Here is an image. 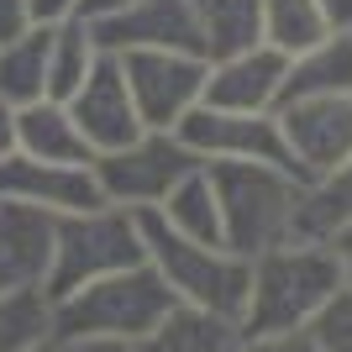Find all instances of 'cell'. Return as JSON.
<instances>
[{
  "mask_svg": "<svg viewBox=\"0 0 352 352\" xmlns=\"http://www.w3.org/2000/svg\"><path fill=\"white\" fill-rule=\"evenodd\" d=\"M342 284L347 279H342V263H337V252H331V242H305V236H294L284 248L258 252V258H252L242 331H248V337L305 331Z\"/></svg>",
  "mask_w": 352,
  "mask_h": 352,
  "instance_id": "1",
  "label": "cell"
},
{
  "mask_svg": "<svg viewBox=\"0 0 352 352\" xmlns=\"http://www.w3.org/2000/svg\"><path fill=\"white\" fill-rule=\"evenodd\" d=\"M221 200V242L236 258H258L268 248H284L300 236V206L305 179L274 163H206Z\"/></svg>",
  "mask_w": 352,
  "mask_h": 352,
  "instance_id": "2",
  "label": "cell"
},
{
  "mask_svg": "<svg viewBox=\"0 0 352 352\" xmlns=\"http://www.w3.org/2000/svg\"><path fill=\"white\" fill-rule=\"evenodd\" d=\"M174 289L153 263H132L121 274L85 284V289L53 300V337L58 342H142L153 326L174 310Z\"/></svg>",
  "mask_w": 352,
  "mask_h": 352,
  "instance_id": "3",
  "label": "cell"
},
{
  "mask_svg": "<svg viewBox=\"0 0 352 352\" xmlns=\"http://www.w3.org/2000/svg\"><path fill=\"white\" fill-rule=\"evenodd\" d=\"M137 226H142L147 263L163 274V284L174 289L179 305L210 310V316H226V321L242 326L248 284H252L248 258H236L232 248H210V242H195V236L174 232L158 210H137Z\"/></svg>",
  "mask_w": 352,
  "mask_h": 352,
  "instance_id": "4",
  "label": "cell"
},
{
  "mask_svg": "<svg viewBox=\"0 0 352 352\" xmlns=\"http://www.w3.org/2000/svg\"><path fill=\"white\" fill-rule=\"evenodd\" d=\"M142 226L137 210L121 206H95L74 210V216H53V263H47V300L85 289V284L121 274V268L142 263Z\"/></svg>",
  "mask_w": 352,
  "mask_h": 352,
  "instance_id": "5",
  "label": "cell"
},
{
  "mask_svg": "<svg viewBox=\"0 0 352 352\" xmlns=\"http://www.w3.org/2000/svg\"><path fill=\"white\" fill-rule=\"evenodd\" d=\"M200 158H195L179 132H137L126 147H111V153H95L89 174L100 184L105 206L121 210H158L163 195L174 190L184 174H195Z\"/></svg>",
  "mask_w": 352,
  "mask_h": 352,
  "instance_id": "6",
  "label": "cell"
},
{
  "mask_svg": "<svg viewBox=\"0 0 352 352\" xmlns=\"http://www.w3.org/2000/svg\"><path fill=\"white\" fill-rule=\"evenodd\" d=\"M121 74L137 100V116L153 132H179V121L206 100L210 58L200 53H168V47H137L121 53Z\"/></svg>",
  "mask_w": 352,
  "mask_h": 352,
  "instance_id": "7",
  "label": "cell"
},
{
  "mask_svg": "<svg viewBox=\"0 0 352 352\" xmlns=\"http://www.w3.org/2000/svg\"><path fill=\"white\" fill-rule=\"evenodd\" d=\"M179 137H184V147L200 163H274V168H289L294 174L279 111H216V105H195L190 116L179 121Z\"/></svg>",
  "mask_w": 352,
  "mask_h": 352,
  "instance_id": "8",
  "label": "cell"
},
{
  "mask_svg": "<svg viewBox=\"0 0 352 352\" xmlns=\"http://www.w3.org/2000/svg\"><path fill=\"white\" fill-rule=\"evenodd\" d=\"M279 126L289 142L294 174L321 179L352 158V95H316V100L279 105Z\"/></svg>",
  "mask_w": 352,
  "mask_h": 352,
  "instance_id": "9",
  "label": "cell"
},
{
  "mask_svg": "<svg viewBox=\"0 0 352 352\" xmlns=\"http://www.w3.org/2000/svg\"><path fill=\"white\" fill-rule=\"evenodd\" d=\"M89 32H95L100 53H111V58L137 53V47H168V53H200L206 58V37H200L190 0H137L116 16L89 21Z\"/></svg>",
  "mask_w": 352,
  "mask_h": 352,
  "instance_id": "10",
  "label": "cell"
},
{
  "mask_svg": "<svg viewBox=\"0 0 352 352\" xmlns=\"http://www.w3.org/2000/svg\"><path fill=\"white\" fill-rule=\"evenodd\" d=\"M0 200L6 206H32L47 216H74V210L105 206L100 184L89 168H69V163H37L27 153L0 158Z\"/></svg>",
  "mask_w": 352,
  "mask_h": 352,
  "instance_id": "11",
  "label": "cell"
},
{
  "mask_svg": "<svg viewBox=\"0 0 352 352\" xmlns=\"http://www.w3.org/2000/svg\"><path fill=\"white\" fill-rule=\"evenodd\" d=\"M63 105H69V116L79 121V132H85V142L95 147V153L126 147L137 132H147L142 116H137L132 89H126L121 58H111V53L95 63V74H89L85 85L74 89V100H63Z\"/></svg>",
  "mask_w": 352,
  "mask_h": 352,
  "instance_id": "12",
  "label": "cell"
},
{
  "mask_svg": "<svg viewBox=\"0 0 352 352\" xmlns=\"http://www.w3.org/2000/svg\"><path fill=\"white\" fill-rule=\"evenodd\" d=\"M284 74H289V58L274 53L268 43L226 53V58H210L206 100L200 105H216V111H279Z\"/></svg>",
  "mask_w": 352,
  "mask_h": 352,
  "instance_id": "13",
  "label": "cell"
},
{
  "mask_svg": "<svg viewBox=\"0 0 352 352\" xmlns=\"http://www.w3.org/2000/svg\"><path fill=\"white\" fill-rule=\"evenodd\" d=\"M47 263H53V216L0 200V294L43 289Z\"/></svg>",
  "mask_w": 352,
  "mask_h": 352,
  "instance_id": "14",
  "label": "cell"
},
{
  "mask_svg": "<svg viewBox=\"0 0 352 352\" xmlns=\"http://www.w3.org/2000/svg\"><path fill=\"white\" fill-rule=\"evenodd\" d=\"M16 153H27L37 163H69V168L95 163V147L85 142L79 121L69 116L63 100H32L16 111Z\"/></svg>",
  "mask_w": 352,
  "mask_h": 352,
  "instance_id": "15",
  "label": "cell"
},
{
  "mask_svg": "<svg viewBox=\"0 0 352 352\" xmlns=\"http://www.w3.org/2000/svg\"><path fill=\"white\" fill-rule=\"evenodd\" d=\"M47 53H53V21H32L21 37L0 43V100L11 111L47 100Z\"/></svg>",
  "mask_w": 352,
  "mask_h": 352,
  "instance_id": "16",
  "label": "cell"
},
{
  "mask_svg": "<svg viewBox=\"0 0 352 352\" xmlns=\"http://www.w3.org/2000/svg\"><path fill=\"white\" fill-rule=\"evenodd\" d=\"M236 337H242V326L226 321V316L174 305L142 342H132V352H232Z\"/></svg>",
  "mask_w": 352,
  "mask_h": 352,
  "instance_id": "17",
  "label": "cell"
},
{
  "mask_svg": "<svg viewBox=\"0 0 352 352\" xmlns=\"http://www.w3.org/2000/svg\"><path fill=\"white\" fill-rule=\"evenodd\" d=\"M316 95H352V32H331L326 43H316L310 53L289 58L284 74V100H316Z\"/></svg>",
  "mask_w": 352,
  "mask_h": 352,
  "instance_id": "18",
  "label": "cell"
},
{
  "mask_svg": "<svg viewBox=\"0 0 352 352\" xmlns=\"http://www.w3.org/2000/svg\"><path fill=\"white\" fill-rule=\"evenodd\" d=\"M190 11L206 37V58H226L263 43V0H190Z\"/></svg>",
  "mask_w": 352,
  "mask_h": 352,
  "instance_id": "19",
  "label": "cell"
},
{
  "mask_svg": "<svg viewBox=\"0 0 352 352\" xmlns=\"http://www.w3.org/2000/svg\"><path fill=\"white\" fill-rule=\"evenodd\" d=\"M158 216L174 226V232L195 236V242H210V248H226L221 242V200H216V184H210V168L200 163L195 174H184L174 190L163 195Z\"/></svg>",
  "mask_w": 352,
  "mask_h": 352,
  "instance_id": "20",
  "label": "cell"
},
{
  "mask_svg": "<svg viewBox=\"0 0 352 352\" xmlns=\"http://www.w3.org/2000/svg\"><path fill=\"white\" fill-rule=\"evenodd\" d=\"M100 43L89 32L85 16H69V21H53V53H47V100H74V89L85 85L95 63H100Z\"/></svg>",
  "mask_w": 352,
  "mask_h": 352,
  "instance_id": "21",
  "label": "cell"
},
{
  "mask_svg": "<svg viewBox=\"0 0 352 352\" xmlns=\"http://www.w3.org/2000/svg\"><path fill=\"white\" fill-rule=\"evenodd\" d=\"M347 226H352V158L331 174L310 179L305 206H300V236L305 242H331Z\"/></svg>",
  "mask_w": 352,
  "mask_h": 352,
  "instance_id": "22",
  "label": "cell"
},
{
  "mask_svg": "<svg viewBox=\"0 0 352 352\" xmlns=\"http://www.w3.org/2000/svg\"><path fill=\"white\" fill-rule=\"evenodd\" d=\"M331 37V21L316 0H263V43L284 58H300Z\"/></svg>",
  "mask_w": 352,
  "mask_h": 352,
  "instance_id": "23",
  "label": "cell"
},
{
  "mask_svg": "<svg viewBox=\"0 0 352 352\" xmlns=\"http://www.w3.org/2000/svg\"><path fill=\"white\" fill-rule=\"evenodd\" d=\"M53 337V300L47 289H6L0 294V352H32Z\"/></svg>",
  "mask_w": 352,
  "mask_h": 352,
  "instance_id": "24",
  "label": "cell"
},
{
  "mask_svg": "<svg viewBox=\"0 0 352 352\" xmlns=\"http://www.w3.org/2000/svg\"><path fill=\"white\" fill-rule=\"evenodd\" d=\"M305 337L316 342V352H352V284H342L326 300L321 316L305 326Z\"/></svg>",
  "mask_w": 352,
  "mask_h": 352,
  "instance_id": "25",
  "label": "cell"
},
{
  "mask_svg": "<svg viewBox=\"0 0 352 352\" xmlns=\"http://www.w3.org/2000/svg\"><path fill=\"white\" fill-rule=\"evenodd\" d=\"M232 352H316V342L305 337V331H279V337H236Z\"/></svg>",
  "mask_w": 352,
  "mask_h": 352,
  "instance_id": "26",
  "label": "cell"
},
{
  "mask_svg": "<svg viewBox=\"0 0 352 352\" xmlns=\"http://www.w3.org/2000/svg\"><path fill=\"white\" fill-rule=\"evenodd\" d=\"M32 27V0H0V43H11Z\"/></svg>",
  "mask_w": 352,
  "mask_h": 352,
  "instance_id": "27",
  "label": "cell"
},
{
  "mask_svg": "<svg viewBox=\"0 0 352 352\" xmlns=\"http://www.w3.org/2000/svg\"><path fill=\"white\" fill-rule=\"evenodd\" d=\"M79 6L85 0H32V21H69L79 16Z\"/></svg>",
  "mask_w": 352,
  "mask_h": 352,
  "instance_id": "28",
  "label": "cell"
},
{
  "mask_svg": "<svg viewBox=\"0 0 352 352\" xmlns=\"http://www.w3.org/2000/svg\"><path fill=\"white\" fill-rule=\"evenodd\" d=\"M316 6L331 21V32H352V0H316Z\"/></svg>",
  "mask_w": 352,
  "mask_h": 352,
  "instance_id": "29",
  "label": "cell"
},
{
  "mask_svg": "<svg viewBox=\"0 0 352 352\" xmlns=\"http://www.w3.org/2000/svg\"><path fill=\"white\" fill-rule=\"evenodd\" d=\"M126 6H137V0H85L79 16H85V21H100V16H116V11H126Z\"/></svg>",
  "mask_w": 352,
  "mask_h": 352,
  "instance_id": "30",
  "label": "cell"
},
{
  "mask_svg": "<svg viewBox=\"0 0 352 352\" xmlns=\"http://www.w3.org/2000/svg\"><path fill=\"white\" fill-rule=\"evenodd\" d=\"M16 153V111L0 100V158H11Z\"/></svg>",
  "mask_w": 352,
  "mask_h": 352,
  "instance_id": "31",
  "label": "cell"
},
{
  "mask_svg": "<svg viewBox=\"0 0 352 352\" xmlns=\"http://www.w3.org/2000/svg\"><path fill=\"white\" fill-rule=\"evenodd\" d=\"M331 252H337V263H342V279L352 284V226H347V232H337V236H331Z\"/></svg>",
  "mask_w": 352,
  "mask_h": 352,
  "instance_id": "32",
  "label": "cell"
},
{
  "mask_svg": "<svg viewBox=\"0 0 352 352\" xmlns=\"http://www.w3.org/2000/svg\"><path fill=\"white\" fill-rule=\"evenodd\" d=\"M69 352H132L126 342H63Z\"/></svg>",
  "mask_w": 352,
  "mask_h": 352,
  "instance_id": "33",
  "label": "cell"
},
{
  "mask_svg": "<svg viewBox=\"0 0 352 352\" xmlns=\"http://www.w3.org/2000/svg\"><path fill=\"white\" fill-rule=\"evenodd\" d=\"M32 352H69V347H63L58 337H47V342H37V347H32Z\"/></svg>",
  "mask_w": 352,
  "mask_h": 352,
  "instance_id": "34",
  "label": "cell"
}]
</instances>
